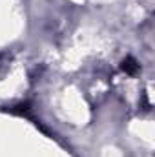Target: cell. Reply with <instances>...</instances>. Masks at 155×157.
<instances>
[{
    "mask_svg": "<svg viewBox=\"0 0 155 157\" xmlns=\"http://www.w3.org/2000/svg\"><path fill=\"white\" fill-rule=\"evenodd\" d=\"M122 70H124L126 73L133 75V73H137V70H139V64H137V60H135V59L128 57V59H124V62H122Z\"/></svg>",
    "mask_w": 155,
    "mask_h": 157,
    "instance_id": "cell-1",
    "label": "cell"
}]
</instances>
